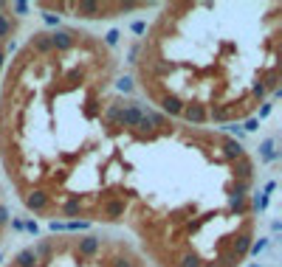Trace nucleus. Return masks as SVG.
<instances>
[{
	"mask_svg": "<svg viewBox=\"0 0 282 267\" xmlns=\"http://www.w3.org/2000/svg\"><path fill=\"white\" fill-rule=\"evenodd\" d=\"M127 65L161 116L203 129L245 124L279 93L282 3H166Z\"/></svg>",
	"mask_w": 282,
	"mask_h": 267,
	"instance_id": "obj_3",
	"label": "nucleus"
},
{
	"mask_svg": "<svg viewBox=\"0 0 282 267\" xmlns=\"http://www.w3.org/2000/svg\"><path fill=\"white\" fill-rule=\"evenodd\" d=\"M260 208L257 160L234 135L144 102L119 132L91 225L133 233L153 267H243Z\"/></svg>",
	"mask_w": 282,
	"mask_h": 267,
	"instance_id": "obj_2",
	"label": "nucleus"
},
{
	"mask_svg": "<svg viewBox=\"0 0 282 267\" xmlns=\"http://www.w3.org/2000/svg\"><path fill=\"white\" fill-rule=\"evenodd\" d=\"M141 104L113 37L40 28L0 76V166L40 219L91 225L116 138Z\"/></svg>",
	"mask_w": 282,
	"mask_h": 267,
	"instance_id": "obj_1",
	"label": "nucleus"
},
{
	"mask_svg": "<svg viewBox=\"0 0 282 267\" xmlns=\"http://www.w3.org/2000/svg\"><path fill=\"white\" fill-rule=\"evenodd\" d=\"M9 228H12V211H9V203H6V191L0 186V248L9 237Z\"/></svg>",
	"mask_w": 282,
	"mask_h": 267,
	"instance_id": "obj_7",
	"label": "nucleus"
},
{
	"mask_svg": "<svg viewBox=\"0 0 282 267\" xmlns=\"http://www.w3.org/2000/svg\"><path fill=\"white\" fill-rule=\"evenodd\" d=\"M23 6H12V3H0V76H3V68H6L9 56L14 51V37H17L20 20L23 14H17Z\"/></svg>",
	"mask_w": 282,
	"mask_h": 267,
	"instance_id": "obj_6",
	"label": "nucleus"
},
{
	"mask_svg": "<svg viewBox=\"0 0 282 267\" xmlns=\"http://www.w3.org/2000/svg\"><path fill=\"white\" fill-rule=\"evenodd\" d=\"M3 267H153L133 239L104 231H57L17 248Z\"/></svg>",
	"mask_w": 282,
	"mask_h": 267,
	"instance_id": "obj_4",
	"label": "nucleus"
},
{
	"mask_svg": "<svg viewBox=\"0 0 282 267\" xmlns=\"http://www.w3.org/2000/svg\"><path fill=\"white\" fill-rule=\"evenodd\" d=\"M37 9L65 12V17H76V20H110V17H127L133 12H147L153 6L150 3H96V0H85V3H40Z\"/></svg>",
	"mask_w": 282,
	"mask_h": 267,
	"instance_id": "obj_5",
	"label": "nucleus"
}]
</instances>
